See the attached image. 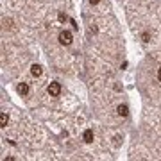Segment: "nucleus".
Masks as SVG:
<instances>
[{
  "label": "nucleus",
  "mask_w": 161,
  "mask_h": 161,
  "mask_svg": "<svg viewBox=\"0 0 161 161\" xmlns=\"http://www.w3.org/2000/svg\"><path fill=\"white\" fill-rule=\"evenodd\" d=\"M72 39H73V36H72L70 30H63V32H59V43H61V45L68 47V45H72Z\"/></svg>",
  "instance_id": "nucleus-1"
},
{
  "label": "nucleus",
  "mask_w": 161,
  "mask_h": 161,
  "mask_svg": "<svg viewBox=\"0 0 161 161\" xmlns=\"http://www.w3.org/2000/svg\"><path fill=\"white\" fill-rule=\"evenodd\" d=\"M47 91H48L50 97H59V93H61V84H59V82H50L48 88H47Z\"/></svg>",
  "instance_id": "nucleus-2"
},
{
  "label": "nucleus",
  "mask_w": 161,
  "mask_h": 161,
  "mask_svg": "<svg viewBox=\"0 0 161 161\" xmlns=\"http://www.w3.org/2000/svg\"><path fill=\"white\" fill-rule=\"evenodd\" d=\"M16 91H18L22 97H25V95L29 93V84H27V82H20V84L16 86Z\"/></svg>",
  "instance_id": "nucleus-3"
},
{
  "label": "nucleus",
  "mask_w": 161,
  "mask_h": 161,
  "mask_svg": "<svg viewBox=\"0 0 161 161\" xmlns=\"http://www.w3.org/2000/svg\"><path fill=\"white\" fill-rule=\"evenodd\" d=\"M30 73H32V77H39V75L43 73V68H41L39 65H32V66H30Z\"/></svg>",
  "instance_id": "nucleus-4"
},
{
  "label": "nucleus",
  "mask_w": 161,
  "mask_h": 161,
  "mask_svg": "<svg viewBox=\"0 0 161 161\" xmlns=\"http://www.w3.org/2000/svg\"><path fill=\"white\" fill-rule=\"evenodd\" d=\"M82 140H84L86 143H91V142H93V131H91V129H86L84 134H82Z\"/></svg>",
  "instance_id": "nucleus-5"
},
{
  "label": "nucleus",
  "mask_w": 161,
  "mask_h": 161,
  "mask_svg": "<svg viewBox=\"0 0 161 161\" xmlns=\"http://www.w3.org/2000/svg\"><path fill=\"white\" fill-rule=\"evenodd\" d=\"M116 113H118L120 116H127V115H129V108H127L125 104H122V106L116 108Z\"/></svg>",
  "instance_id": "nucleus-6"
},
{
  "label": "nucleus",
  "mask_w": 161,
  "mask_h": 161,
  "mask_svg": "<svg viewBox=\"0 0 161 161\" xmlns=\"http://www.w3.org/2000/svg\"><path fill=\"white\" fill-rule=\"evenodd\" d=\"M7 122H9V116H7L5 113H2V115H0V127H5Z\"/></svg>",
  "instance_id": "nucleus-7"
},
{
  "label": "nucleus",
  "mask_w": 161,
  "mask_h": 161,
  "mask_svg": "<svg viewBox=\"0 0 161 161\" xmlns=\"http://www.w3.org/2000/svg\"><path fill=\"white\" fill-rule=\"evenodd\" d=\"M57 20H59L61 23H65V22H68V16H66L65 13H59V14H57Z\"/></svg>",
  "instance_id": "nucleus-8"
},
{
  "label": "nucleus",
  "mask_w": 161,
  "mask_h": 161,
  "mask_svg": "<svg viewBox=\"0 0 161 161\" xmlns=\"http://www.w3.org/2000/svg\"><path fill=\"white\" fill-rule=\"evenodd\" d=\"M149 38H151V36H149V32H143V34H142V39H143L145 43H147V41H151Z\"/></svg>",
  "instance_id": "nucleus-9"
},
{
  "label": "nucleus",
  "mask_w": 161,
  "mask_h": 161,
  "mask_svg": "<svg viewBox=\"0 0 161 161\" xmlns=\"http://www.w3.org/2000/svg\"><path fill=\"white\" fill-rule=\"evenodd\" d=\"M70 23H72V25H73V29H75V30H77V29H79V25H77V23H75V20H70Z\"/></svg>",
  "instance_id": "nucleus-10"
},
{
  "label": "nucleus",
  "mask_w": 161,
  "mask_h": 161,
  "mask_svg": "<svg viewBox=\"0 0 161 161\" xmlns=\"http://www.w3.org/2000/svg\"><path fill=\"white\" fill-rule=\"evenodd\" d=\"M99 2H100V0H90V4H91V5H97Z\"/></svg>",
  "instance_id": "nucleus-11"
},
{
  "label": "nucleus",
  "mask_w": 161,
  "mask_h": 161,
  "mask_svg": "<svg viewBox=\"0 0 161 161\" xmlns=\"http://www.w3.org/2000/svg\"><path fill=\"white\" fill-rule=\"evenodd\" d=\"M158 79H160V82H161V68L158 70Z\"/></svg>",
  "instance_id": "nucleus-12"
}]
</instances>
